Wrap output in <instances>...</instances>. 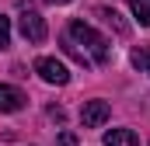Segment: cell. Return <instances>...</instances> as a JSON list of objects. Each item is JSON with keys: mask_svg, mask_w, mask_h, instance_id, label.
Wrapping results in <instances>:
<instances>
[{"mask_svg": "<svg viewBox=\"0 0 150 146\" xmlns=\"http://www.w3.org/2000/svg\"><path fill=\"white\" fill-rule=\"evenodd\" d=\"M67 35H70V42H74L80 52H87V56H91V63H94V66H101V63H108V59H112V45H108V38L98 35L91 25H84V21H70Z\"/></svg>", "mask_w": 150, "mask_h": 146, "instance_id": "1", "label": "cell"}, {"mask_svg": "<svg viewBox=\"0 0 150 146\" xmlns=\"http://www.w3.org/2000/svg\"><path fill=\"white\" fill-rule=\"evenodd\" d=\"M35 73L45 80V84H56V87H63V84L70 80V70H67L59 59H52V56H42V59H35Z\"/></svg>", "mask_w": 150, "mask_h": 146, "instance_id": "2", "label": "cell"}, {"mask_svg": "<svg viewBox=\"0 0 150 146\" xmlns=\"http://www.w3.org/2000/svg\"><path fill=\"white\" fill-rule=\"evenodd\" d=\"M108 101H84V108H80V122H84V129H98V125H105L108 122Z\"/></svg>", "mask_w": 150, "mask_h": 146, "instance_id": "3", "label": "cell"}, {"mask_svg": "<svg viewBox=\"0 0 150 146\" xmlns=\"http://www.w3.org/2000/svg\"><path fill=\"white\" fill-rule=\"evenodd\" d=\"M18 28H21V35L28 38V42H45V21H42V14H35V11H25L18 18Z\"/></svg>", "mask_w": 150, "mask_h": 146, "instance_id": "4", "label": "cell"}, {"mask_svg": "<svg viewBox=\"0 0 150 146\" xmlns=\"http://www.w3.org/2000/svg\"><path fill=\"white\" fill-rule=\"evenodd\" d=\"M25 101H28V98H25L18 87L0 84V111H7V115H11V111H21V108H25Z\"/></svg>", "mask_w": 150, "mask_h": 146, "instance_id": "5", "label": "cell"}, {"mask_svg": "<svg viewBox=\"0 0 150 146\" xmlns=\"http://www.w3.org/2000/svg\"><path fill=\"white\" fill-rule=\"evenodd\" d=\"M105 146H140V139L133 129H112L105 132Z\"/></svg>", "mask_w": 150, "mask_h": 146, "instance_id": "6", "label": "cell"}, {"mask_svg": "<svg viewBox=\"0 0 150 146\" xmlns=\"http://www.w3.org/2000/svg\"><path fill=\"white\" fill-rule=\"evenodd\" d=\"M129 7H133V14H136V21L150 28V0H129Z\"/></svg>", "mask_w": 150, "mask_h": 146, "instance_id": "7", "label": "cell"}, {"mask_svg": "<svg viewBox=\"0 0 150 146\" xmlns=\"http://www.w3.org/2000/svg\"><path fill=\"white\" fill-rule=\"evenodd\" d=\"M133 66L150 73V49H133Z\"/></svg>", "mask_w": 150, "mask_h": 146, "instance_id": "8", "label": "cell"}, {"mask_svg": "<svg viewBox=\"0 0 150 146\" xmlns=\"http://www.w3.org/2000/svg\"><path fill=\"white\" fill-rule=\"evenodd\" d=\"M11 45V21L0 14V49H7Z\"/></svg>", "mask_w": 150, "mask_h": 146, "instance_id": "9", "label": "cell"}, {"mask_svg": "<svg viewBox=\"0 0 150 146\" xmlns=\"http://www.w3.org/2000/svg\"><path fill=\"white\" fill-rule=\"evenodd\" d=\"M98 14H101V18H105V21H108V25H115V28H119V32H126V25H122V21H119V14H115V11H105V7H101V11H98Z\"/></svg>", "mask_w": 150, "mask_h": 146, "instance_id": "10", "label": "cell"}, {"mask_svg": "<svg viewBox=\"0 0 150 146\" xmlns=\"http://www.w3.org/2000/svg\"><path fill=\"white\" fill-rule=\"evenodd\" d=\"M56 146H77V136L70 132V129H63V132L56 136Z\"/></svg>", "mask_w": 150, "mask_h": 146, "instance_id": "11", "label": "cell"}, {"mask_svg": "<svg viewBox=\"0 0 150 146\" xmlns=\"http://www.w3.org/2000/svg\"><path fill=\"white\" fill-rule=\"evenodd\" d=\"M49 118H56V122H63L67 115H63V108H49Z\"/></svg>", "mask_w": 150, "mask_h": 146, "instance_id": "12", "label": "cell"}, {"mask_svg": "<svg viewBox=\"0 0 150 146\" xmlns=\"http://www.w3.org/2000/svg\"><path fill=\"white\" fill-rule=\"evenodd\" d=\"M52 4H70V0H52Z\"/></svg>", "mask_w": 150, "mask_h": 146, "instance_id": "13", "label": "cell"}]
</instances>
